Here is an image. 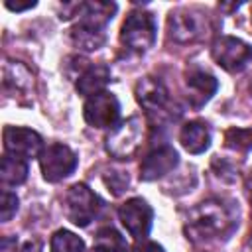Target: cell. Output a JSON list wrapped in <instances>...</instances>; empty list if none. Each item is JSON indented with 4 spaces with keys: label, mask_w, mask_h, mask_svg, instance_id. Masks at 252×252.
<instances>
[{
    "label": "cell",
    "mask_w": 252,
    "mask_h": 252,
    "mask_svg": "<svg viewBox=\"0 0 252 252\" xmlns=\"http://www.w3.org/2000/svg\"><path fill=\"white\" fill-rule=\"evenodd\" d=\"M104 183L112 189L114 195H120L128 187V175L124 171H108L104 175Z\"/></svg>",
    "instance_id": "cell-22"
},
{
    "label": "cell",
    "mask_w": 252,
    "mask_h": 252,
    "mask_svg": "<svg viewBox=\"0 0 252 252\" xmlns=\"http://www.w3.org/2000/svg\"><path fill=\"white\" fill-rule=\"evenodd\" d=\"M248 197H250V203H252V179L248 181Z\"/></svg>",
    "instance_id": "cell-25"
},
{
    "label": "cell",
    "mask_w": 252,
    "mask_h": 252,
    "mask_svg": "<svg viewBox=\"0 0 252 252\" xmlns=\"http://www.w3.org/2000/svg\"><path fill=\"white\" fill-rule=\"evenodd\" d=\"M2 138H4V150H6V154L18 156L22 159L35 158V156H39L43 152V140L32 128L6 126Z\"/></svg>",
    "instance_id": "cell-10"
},
{
    "label": "cell",
    "mask_w": 252,
    "mask_h": 252,
    "mask_svg": "<svg viewBox=\"0 0 252 252\" xmlns=\"http://www.w3.org/2000/svg\"><path fill=\"white\" fill-rule=\"evenodd\" d=\"M93 252H102V250H98V248H96V250H93Z\"/></svg>",
    "instance_id": "cell-26"
},
{
    "label": "cell",
    "mask_w": 252,
    "mask_h": 252,
    "mask_svg": "<svg viewBox=\"0 0 252 252\" xmlns=\"http://www.w3.org/2000/svg\"><path fill=\"white\" fill-rule=\"evenodd\" d=\"M98 209H100V199L85 183H75L73 187H69L65 197V211L73 224L87 226L91 220H94Z\"/></svg>",
    "instance_id": "cell-6"
},
{
    "label": "cell",
    "mask_w": 252,
    "mask_h": 252,
    "mask_svg": "<svg viewBox=\"0 0 252 252\" xmlns=\"http://www.w3.org/2000/svg\"><path fill=\"white\" fill-rule=\"evenodd\" d=\"M118 219L122 222V226L126 228V232L136 238V240H146V236L152 230V220H154V211L152 207L140 199H128L126 203L120 205L118 209Z\"/></svg>",
    "instance_id": "cell-8"
},
{
    "label": "cell",
    "mask_w": 252,
    "mask_h": 252,
    "mask_svg": "<svg viewBox=\"0 0 252 252\" xmlns=\"http://www.w3.org/2000/svg\"><path fill=\"white\" fill-rule=\"evenodd\" d=\"M250 87H252V85H250Z\"/></svg>",
    "instance_id": "cell-28"
},
{
    "label": "cell",
    "mask_w": 252,
    "mask_h": 252,
    "mask_svg": "<svg viewBox=\"0 0 252 252\" xmlns=\"http://www.w3.org/2000/svg\"><path fill=\"white\" fill-rule=\"evenodd\" d=\"M250 246H252V238H250Z\"/></svg>",
    "instance_id": "cell-27"
},
{
    "label": "cell",
    "mask_w": 252,
    "mask_h": 252,
    "mask_svg": "<svg viewBox=\"0 0 252 252\" xmlns=\"http://www.w3.org/2000/svg\"><path fill=\"white\" fill-rule=\"evenodd\" d=\"M136 98L148 112H163L169 94L158 77H144L136 83Z\"/></svg>",
    "instance_id": "cell-13"
},
{
    "label": "cell",
    "mask_w": 252,
    "mask_h": 252,
    "mask_svg": "<svg viewBox=\"0 0 252 252\" xmlns=\"http://www.w3.org/2000/svg\"><path fill=\"white\" fill-rule=\"evenodd\" d=\"M224 146L236 152H246L252 148V126L248 128H228L224 132Z\"/></svg>",
    "instance_id": "cell-20"
},
{
    "label": "cell",
    "mask_w": 252,
    "mask_h": 252,
    "mask_svg": "<svg viewBox=\"0 0 252 252\" xmlns=\"http://www.w3.org/2000/svg\"><path fill=\"white\" fill-rule=\"evenodd\" d=\"M49 252H85V242L71 230H57L51 236Z\"/></svg>",
    "instance_id": "cell-19"
},
{
    "label": "cell",
    "mask_w": 252,
    "mask_h": 252,
    "mask_svg": "<svg viewBox=\"0 0 252 252\" xmlns=\"http://www.w3.org/2000/svg\"><path fill=\"white\" fill-rule=\"evenodd\" d=\"M211 53H213V59L230 73L242 71L252 59V47L246 41L230 35L217 37L211 47Z\"/></svg>",
    "instance_id": "cell-7"
},
{
    "label": "cell",
    "mask_w": 252,
    "mask_h": 252,
    "mask_svg": "<svg viewBox=\"0 0 252 252\" xmlns=\"http://www.w3.org/2000/svg\"><path fill=\"white\" fill-rule=\"evenodd\" d=\"M39 167H41V173H43L45 181L57 183V181L69 177L75 171L77 156L65 144H49L39 154Z\"/></svg>",
    "instance_id": "cell-5"
},
{
    "label": "cell",
    "mask_w": 252,
    "mask_h": 252,
    "mask_svg": "<svg viewBox=\"0 0 252 252\" xmlns=\"http://www.w3.org/2000/svg\"><path fill=\"white\" fill-rule=\"evenodd\" d=\"M4 6H6L8 10H12V12H22V10H30V8H33L35 2H33V0H28V2H12V0H6Z\"/></svg>",
    "instance_id": "cell-24"
},
{
    "label": "cell",
    "mask_w": 252,
    "mask_h": 252,
    "mask_svg": "<svg viewBox=\"0 0 252 252\" xmlns=\"http://www.w3.org/2000/svg\"><path fill=\"white\" fill-rule=\"evenodd\" d=\"M106 26H100L96 22H89V20H81L73 26L71 30V41L75 47L83 49V51H94L98 47H102L106 33H104Z\"/></svg>",
    "instance_id": "cell-14"
},
{
    "label": "cell",
    "mask_w": 252,
    "mask_h": 252,
    "mask_svg": "<svg viewBox=\"0 0 252 252\" xmlns=\"http://www.w3.org/2000/svg\"><path fill=\"white\" fill-rule=\"evenodd\" d=\"M28 177V163L18 156L4 154L0 165V179L4 185H20Z\"/></svg>",
    "instance_id": "cell-17"
},
{
    "label": "cell",
    "mask_w": 252,
    "mask_h": 252,
    "mask_svg": "<svg viewBox=\"0 0 252 252\" xmlns=\"http://www.w3.org/2000/svg\"><path fill=\"white\" fill-rule=\"evenodd\" d=\"M238 222V211L234 203L224 199H207L199 203L187 217V238L191 240H215L232 232Z\"/></svg>",
    "instance_id": "cell-1"
},
{
    "label": "cell",
    "mask_w": 252,
    "mask_h": 252,
    "mask_svg": "<svg viewBox=\"0 0 252 252\" xmlns=\"http://www.w3.org/2000/svg\"><path fill=\"white\" fill-rule=\"evenodd\" d=\"M142 142H144V120L140 116H130L110 128L106 136V152L116 159H128L138 152Z\"/></svg>",
    "instance_id": "cell-2"
},
{
    "label": "cell",
    "mask_w": 252,
    "mask_h": 252,
    "mask_svg": "<svg viewBox=\"0 0 252 252\" xmlns=\"http://www.w3.org/2000/svg\"><path fill=\"white\" fill-rule=\"evenodd\" d=\"M132 252H165L158 242L152 240H138L136 246L132 248Z\"/></svg>",
    "instance_id": "cell-23"
},
{
    "label": "cell",
    "mask_w": 252,
    "mask_h": 252,
    "mask_svg": "<svg viewBox=\"0 0 252 252\" xmlns=\"http://www.w3.org/2000/svg\"><path fill=\"white\" fill-rule=\"evenodd\" d=\"M94 244L102 252H128V244L124 236L112 228V226H102L94 234Z\"/></svg>",
    "instance_id": "cell-18"
},
{
    "label": "cell",
    "mask_w": 252,
    "mask_h": 252,
    "mask_svg": "<svg viewBox=\"0 0 252 252\" xmlns=\"http://www.w3.org/2000/svg\"><path fill=\"white\" fill-rule=\"evenodd\" d=\"M110 81V71L106 65H89L79 77H77V91L83 96H93L104 91V87Z\"/></svg>",
    "instance_id": "cell-16"
},
{
    "label": "cell",
    "mask_w": 252,
    "mask_h": 252,
    "mask_svg": "<svg viewBox=\"0 0 252 252\" xmlns=\"http://www.w3.org/2000/svg\"><path fill=\"white\" fill-rule=\"evenodd\" d=\"M177 152L171 146H159L156 150H152L140 163V177L144 181H154L159 179L163 175H167L169 171H173V167L177 165Z\"/></svg>",
    "instance_id": "cell-11"
},
{
    "label": "cell",
    "mask_w": 252,
    "mask_h": 252,
    "mask_svg": "<svg viewBox=\"0 0 252 252\" xmlns=\"http://www.w3.org/2000/svg\"><path fill=\"white\" fill-rule=\"evenodd\" d=\"M169 37L177 43L197 41L207 33V16L195 8H179L173 10L167 18Z\"/></svg>",
    "instance_id": "cell-4"
},
{
    "label": "cell",
    "mask_w": 252,
    "mask_h": 252,
    "mask_svg": "<svg viewBox=\"0 0 252 252\" xmlns=\"http://www.w3.org/2000/svg\"><path fill=\"white\" fill-rule=\"evenodd\" d=\"M18 211V197L12 191H2V201H0V215L2 222H8Z\"/></svg>",
    "instance_id": "cell-21"
},
{
    "label": "cell",
    "mask_w": 252,
    "mask_h": 252,
    "mask_svg": "<svg viewBox=\"0 0 252 252\" xmlns=\"http://www.w3.org/2000/svg\"><path fill=\"white\" fill-rule=\"evenodd\" d=\"M185 87H187L189 104L199 108L217 93L219 83L211 73H207L203 69H191L185 75Z\"/></svg>",
    "instance_id": "cell-12"
},
{
    "label": "cell",
    "mask_w": 252,
    "mask_h": 252,
    "mask_svg": "<svg viewBox=\"0 0 252 252\" xmlns=\"http://www.w3.org/2000/svg\"><path fill=\"white\" fill-rule=\"evenodd\" d=\"M120 41L130 51H148L156 41V22L150 12L134 10L126 16L120 28Z\"/></svg>",
    "instance_id": "cell-3"
},
{
    "label": "cell",
    "mask_w": 252,
    "mask_h": 252,
    "mask_svg": "<svg viewBox=\"0 0 252 252\" xmlns=\"http://www.w3.org/2000/svg\"><path fill=\"white\" fill-rule=\"evenodd\" d=\"M118 114H120L118 98L106 91L89 96L83 106V116L87 124L93 128H112L118 120Z\"/></svg>",
    "instance_id": "cell-9"
},
{
    "label": "cell",
    "mask_w": 252,
    "mask_h": 252,
    "mask_svg": "<svg viewBox=\"0 0 252 252\" xmlns=\"http://www.w3.org/2000/svg\"><path fill=\"white\" fill-rule=\"evenodd\" d=\"M179 142L189 154H203L211 146V130L203 120H191L181 128Z\"/></svg>",
    "instance_id": "cell-15"
}]
</instances>
